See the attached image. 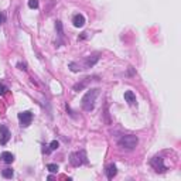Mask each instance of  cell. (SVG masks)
I'll return each instance as SVG.
<instances>
[{"instance_id":"1","label":"cell","mask_w":181,"mask_h":181,"mask_svg":"<svg viewBox=\"0 0 181 181\" xmlns=\"http://www.w3.org/2000/svg\"><path fill=\"white\" fill-rule=\"evenodd\" d=\"M99 95V89H89L85 96L82 98V108L89 112V110L94 109V105H95V101H96V96Z\"/></svg>"},{"instance_id":"2","label":"cell","mask_w":181,"mask_h":181,"mask_svg":"<svg viewBox=\"0 0 181 181\" xmlns=\"http://www.w3.org/2000/svg\"><path fill=\"white\" fill-rule=\"evenodd\" d=\"M137 143H139V139L133 134H126V136H122L119 139V146L127 150H133L137 146Z\"/></svg>"},{"instance_id":"3","label":"cell","mask_w":181,"mask_h":181,"mask_svg":"<svg viewBox=\"0 0 181 181\" xmlns=\"http://www.w3.org/2000/svg\"><path fill=\"white\" fill-rule=\"evenodd\" d=\"M70 161H71L72 165H75V167H78L81 165L82 163H87V157H85V151H81V153H72L71 154V158H70Z\"/></svg>"},{"instance_id":"4","label":"cell","mask_w":181,"mask_h":181,"mask_svg":"<svg viewBox=\"0 0 181 181\" xmlns=\"http://www.w3.org/2000/svg\"><path fill=\"white\" fill-rule=\"evenodd\" d=\"M18 120H20V126L23 127H27L33 120V113L26 110V112H20L18 113Z\"/></svg>"},{"instance_id":"5","label":"cell","mask_w":181,"mask_h":181,"mask_svg":"<svg viewBox=\"0 0 181 181\" xmlns=\"http://www.w3.org/2000/svg\"><path fill=\"white\" fill-rule=\"evenodd\" d=\"M0 133H1V139H0V144H6L10 139V132L4 125H0Z\"/></svg>"},{"instance_id":"6","label":"cell","mask_w":181,"mask_h":181,"mask_svg":"<svg viewBox=\"0 0 181 181\" xmlns=\"http://www.w3.org/2000/svg\"><path fill=\"white\" fill-rule=\"evenodd\" d=\"M151 165L156 168V171H164L165 167L163 164V158L161 157H154L151 160Z\"/></svg>"},{"instance_id":"7","label":"cell","mask_w":181,"mask_h":181,"mask_svg":"<svg viewBox=\"0 0 181 181\" xmlns=\"http://www.w3.org/2000/svg\"><path fill=\"white\" fill-rule=\"evenodd\" d=\"M72 23L75 27H84V24H85V17L82 16V14H75V16L72 17Z\"/></svg>"},{"instance_id":"8","label":"cell","mask_w":181,"mask_h":181,"mask_svg":"<svg viewBox=\"0 0 181 181\" xmlns=\"http://www.w3.org/2000/svg\"><path fill=\"white\" fill-rule=\"evenodd\" d=\"M0 158H1L4 163H7V164H10V163L14 161V156H13L10 151H3V153L0 154Z\"/></svg>"},{"instance_id":"9","label":"cell","mask_w":181,"mask_h":181,"mask_svg":"<svg viewBox=\"0 0 181 181\" xmlns=\"http://www.w3.org/2000/svg\"><path fill=\"white\" fill-rule=\"evenodd\" d=\"M125 101H126L129 105H136V96H134V94L132 92V91H126L125 92Z\"/></svg>"},{"instance_id":"10","label":"cell","mask_w":181,"mask_h":181,"mask_svg":"<svg viewBox=\"0 0 181 181\" xmlns=\"http://www.w3.org/2000/svg\"><path fill=\"white\" fill-rule=\"evenodd\" d=\"M116 173H118V170H116V165L115 164H112L108 167V170H106V175H108V178L109 180H112L115 175H116Z\"/></svg>"},{"instance_id":"11","label":"cell","mask_w":181,"mask_h":181,"mask_svg":"<svg viewBox=\"0 0 181 181\" xmlns=\"http://www.w3.org/2000/svg\"><path fill=\"white\" fill-rule=\"evenodd\" d=\"M3 177H4V178H11V177H13V170H11V168H4V170H3Z\"/></svg>"},{"instance_id":"12","label":"cell","mask_w":181,"mask_h":181,"mask_svg":"<svg viewBox=\"0 0 181 181\" xmlns=\"http://www.w3.org/2000/svg\"><path fill=\"white\" fill-rule=\"evenodd\" d=\"M47 168H48L50 173H58V165L57 164H48Z\"/></svg>"},{"instance_id":"13","label":"cell","mask_w":181,"mask_h":181,"mask_svg":"<svg viewBox=\"0 0 181 181\" xmlns=\"http://www.w3.org/2000/svg\"><path fill=\"white\" fill-rule=\"evenodd\" d=\"M98 60H99V57H94V58H91V57H89V58L87 60V65H88V67H92V65H94Z\"/></svg>"},{"instance_id":"14","label":"cell","mask_w":181,"mask_h":181,"mask_svg":"<svg viewBox=\"0 0 181 181\" xmlns=\"http://www.w3.org/2000/svg\"><path fill=\"white\" fill-rule=\"evenodd\" d=\"M28 7L30 9H37L38 7V0H28Z\"/></svg>"},{"instance_id":"15","label":"cell","mask_w":181,"mask_h":181,"mask_svg":"<svg viewBox=\"0 0 181 181\" xmlns=\"http://www.w3.org/2000/svg\"><path fill=\"white\" fill-rule=\"evenodd\" d=\"M58 146H60V143L57 142V140H53V142L50 143V150H57Z\"/></svg>"},{"instance_id":"16","label":"cell","mask_w":181,"mask_h":181,"mask_svg":"<svg viewBox=\"0 0 181 181\" xmlns=\"http://www.w3.org/2000/svg\"><path fill=\"white\" fill-rule=\"evenodd\" d=\"M55 27H57V30H58V34L62 37V24H61V21H57Z\"/></svg>"},{"instance_id":"17","label":"cell","mask_w":181,"mask_h":181,"mask_svg":"<svg viewBox=\"0 0 181 181\" xmlns=\"http://www.w3.org/2000/svg\"><path fill=\"white\" fill-rule=\"evenodd\" d=\"M9 89H7V87H4V85H0V96L1 95H4L6 92H7Z\"/></svg>"},{"instance_id":"18","label":"cell","mask_w":181,"mask_h":181,"mask_svg":"<svg viewBox=\"0 0 181 181\" xmlns=\"http://www.w3.org/2000/svg\"><path fill=\"white\" fill-rule=\"evenodd\" d=\"M70 67H71V71H74V72H78V68H77V65L74 62H71L70 64Z\"/></svg>"},{"instance_id":"19","label":"cell","mask_w":181,"mask_h":181,"mask_svg":"<svg viewBox=\"0 0 181 181\" xmlns=\"http://www.w3.org/2000/svg\"><path fill=\"white\" fill-rule=\"evenodd\" d=\"M4 20H6V17H4V14H3V13H0V26H1V24L4 23Z\"/></svg>"}]
</instances>
